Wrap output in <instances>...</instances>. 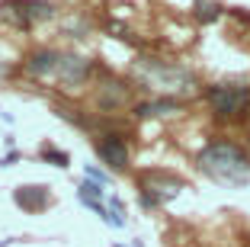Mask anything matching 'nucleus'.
Returning <instances> with one entry per match:
<instances>
[{
    "label": "nucleus",
    "instance_id": "9b49d317",
    "mask_svg": "<svg viewBox=\"0 0 250 247\" xmlns=\"http://www.w3.org/2000/svg\"><path fill=\"white\" fill-rule=\"evenodd\" d=\"M196 16L202 22H212V20H218V16H221V7H218V3H212V0H199Z\"/></svg>",
    "mask_w": 250,
    "mask_h": 247
},
{
    "label": "nucleus",
    "instance_id": "39448f33",
    "mask_svg": "<svg viewBox=\"0 0 250 247\" xmlns=\"http://www.w3.org/2000/svg\"><path fill=\"white\" fill-rule=\"evenodd\" d=\"M186 183L180 180V177L173 174H164V170H154V174H147L145 180H141V205L145 209H157L161 202H167V199H173L183 189Z\"/></svg>",
    "mask_w": 250,
    "mask_h": 247
},
{
    "label": "nucleus",
    "instance_id": "9d476101",
    "mask_svg": "<svg viewBox=\"0 0 250 247\" xmlns=\"http://www.w3.org/2000/svg\"><path fill=\"white\" fill-rule=\"evenodd\" d=\"M177 106H180L177 100H151V103H141L135 112H138L141 119H147V116H167V112H177Z\"/></svg>",
    "mask_w": 250,
    "mask_h": 247
},
{
    "label": "nucleus",
    "instance_id": "f03ea898",
    "mask_svg": "<svg viewBox=\"0 0 250 247\" xmlns=\"http://www.w3.org/2000/svg\"><path fill=\"white\" fill-rule=\"evenodd\" d=\"M206 100L221 119H244L250 112V87L215 84V87L206 90Z\"/></svg>",
    "mask_w": 250,
    "mask_h": 247
},
{
    "label": "nucleus",
    "instance_id": "f8f14e48",
    "mask_svg": "<svg viewBox=\"0 0 250 247\" xmlns=\"http://www.w3.org/2000/svg\"><path fill=\"white\" fill-rule=\"evenodd\" d=\"M42 157L45 160H55V167H67V164H71V157H67L64 151H58V148H52V145L42 148Z\"/></svg>",
    "mask_w": 250,
    "mask_h": 247
},
{
    "label": "nucleus",
    "instance_id": "4468645a",
    "mask_svg": "<svg viewBox=\"0 0 250 247\" xmlns=\"http://www.w3.org/2000/svg\"><path fill=\"white\" fill-rule=\"evenodd\" d=\"M116 247H125V244H116Z\"/></svg>",
    "mask_w": 250,
    "mask_h": 247
},
{
    "label": "nucleus",
    "instance_id": "1a4fd4ad",
    "mask_svg": "<svg viewBox=\"0 0 250 247\" xmlns=\"http://www.w3.org/2000/svg\"><path fill=\"white\" fill-rule=\"evenodd\" d=\"M58 61H61L58 51H36V55H29V58H26V71L36 74V77H45V74H55V71H58Z\"/></svg>",
    "mask_w": 250,
    "mask_h": 247
},
{
    "label": "nucleus",
    "instance_id": "7ed1b4c3",
    "mask_svg": "<svg viewBox=\"0 0 250 247\" xmlns=\"http://www.w3.org/2000/svg\"><path fill=\"white\" fill-rule=\"evenodd\" d=\"M138 77L145 84H151L154 90H189L196 84L189 71H183L177 65H161V61H151V58L138 61Z\"/></svg>",
    "mask_w": 250,
    "mask_h": 247
},
{
    "label": "nucleus",
    "instance_id": "423d86ee",
    "mask_svg": "<svg viewBox=\"0 0 250 247\" xmlns=\"http://www.w3.org/2000/svg\"><path fill=\"white\" fill-rule=\"evenodd\" d=\"M96 154H100L112 170H122L125 164H128V148H125L122 135H106V138H100L96 141Z\"/></svg>",
    "mask_w": 250,
    "mask_h": 247
},
{
    "label": "nucleus",
    "instance_id": "0eeeda50",
    "mask_svg": "<svg viewBox=\"0 0 250 247\" xmlns=\"http://www.w3.org/2000/svg\"><path fill=\"white\" fill-rule=\"evenodd\" d=\"M58 80L61 84H67V87H77V84H83V80L90 77V61L87 58H77V55H61L58 61Z\"/></svg>",
    "mask_w": 250,
    "mask_h": 247
},
{
    "label": "nucleus",
    "instance_id": "6e6552de",
    "mask_svg": "<svg viewBox=\"0 0 250 247\" xmlns=\"http://www.w3.org/2000/svg\"><path fill=\"white\" fill-rule=\"evenodd\" d=\"M13 199H16V205H22V212H42L52 202L48 186H20V189H13Z\"/></svg>",
    "mask_w": 250,
    "mask_h": 247
},
{
    "label": "nucleus",
    "instance_id": "f257e3e1",
    "mask_svg": "<svg viewBox=\"0 0 250 247\" xmlns=\"http://www.w3.org/2000/svg\"><path fill=\"white\" fill-rule=\"evenodd\" d=\"M199 167L221 186H247L250 183V154L234 141H212L199 151Z\"/></svg>",
    "mask_w": 250,
    "mask_h": 247
},
{
    "label": "nucleus",
    "instance_id": "20e7f679",
    "mask_svg": "<svg viewBox=\"0 0 250 247\" xmlns=\"http://www.w3.org/2000/svg\"><path fill=\"white\" fill-rule=\"evenodd\" d=\"M0 16L7 22H13L16 29H29L42 20H52L55 7L45 0H3L0 3Z\"/></svg>",
    "mask_w": 250,
    "mask_h": 247
},
{
    "label": "nucleus",
    "instance_id": "ddd939ff",
    "mask_svg": "<svg viewBox=\"0 0 250 247\" xmlns=\"http://www.w3.org/2000/svg\"><path fill=\"white\" fill-rule=\"evenodd\" d=\"M87 177H90V180H93V183H100V186H109V177H106L103 170H96L93 164H90V167H87Z\"/></svg>",
    "mask_w": 250,
    "mask_h": 247
}]
</instances>
